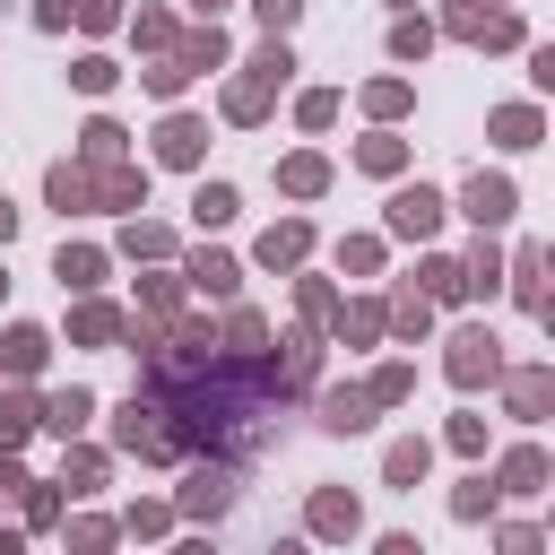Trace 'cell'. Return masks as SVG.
Listing matches in <instances>:
<instances>
[{"label":"cell","instance_id":"cell-18","mask_svg":"<svg viewBox=\"0 0 555 555\" xmlns=\"http://www.w3.org/2000/svg\"><path fill=\"white\" fill-rule=\"evenodd\" d=\"M382 330H390V338H408V347H416V338H425V330H434V304H425V295H390V304H382Z\"/></svg>","mask_w":555,"mask_h":555},{"label":"cell","instance_id":"cell-42","mask_svg":"<svg viewBox=\"0 0 555 555\" xmlns=\"http://www.w3.org/2000/svg\"><path fill=\"white\" fill-rule=\"evenodd\" d=\"M113 538H121V529H113V520H69V546H78V555H104V546H113Z\"/></svg>","mask_w":555,"mask_h":555},{"label":"cell","instance_id":"cell-31","mask_svg":"<svg viewBox=\"0 0 555 555\" xmlns=\"http://www.w3.org/2000/svg\"><path fill=\"white\" fill-rule=\"evenodd\" d=\"M191 217H199V225H225V217H234V182H199V191H191Z\"/></svg>","mask_w":555,"mask_h":555},{"label":"cell","instance_id":"cell-41","mask_svg":"<svg viewBox=\"0 0 555 555\" xmlns=\"http://www.w3.org/2000/svg\"><path fill=\"white\" fill-rule=\"evenodd\" d=\"M121 251H139V260H165V251H173V234H165V225H130V234H121Z\"/></svg>","mask_w":555,"mask_h":555},{"label":"cell","instance_id":"cell-8","mask_svg":"<svg viewBox=\"0 0 555 555\" xmlns=\"http://www.w3.org/2000/svg\"><path fill=\"white\" fill-rule=\"evenodd\" d=\"M225 503H234V468H225V460H199V468L182 477V512H208V520H217Z\"/></svg>","mask_w":555,"mask_h":555},{"label":"cell","instance_id":"cell-44","mask_svg":"<svg viewBox=\"0 0 555 555\" xmlns=\"http://www.w3.org/2000/svg\"><path fill=\"white\" fill-rule=\"evenodd\" d=\"M182 87H191V69H182V61H173V52H165V61H156V69H147V95H182Z\"/></svg>","mask_w":555,"mask_h":555},{"label":"cell","instance_id":"cell-20","mask_svg":"<svg viewBox=\"0 0 555 555\" xmlns=\"http://www.w3.org/2000/svg\"><path fill=\"white\" fill-rule=\"evenodd\" d=\"M278 191H295V199H321V191H330V165L304 147V156H286V165H278Z\"/></svg>","mask_w":555,"mask_h":555},{"label":"cell","instance_id":"cell-4","mask_svg":"<svg viewBox=\"0 0 555 555\" xmlns=\"http://www.w3.org/2000/svg\"><path fill=\"white\" fill-rule=\"evenodd\" d=\"M494 382H503V408H512L520 425H538V416L555 408V373H546V364H512V373H494Z\"/></svg>","mask_w":555,"mask_h":555},{"label":"cell","instance_id":"cell-1","mask_svg":"<svg viewBox=\"0 0 555 555\" xmlns=\"http://www.w3.org/2000/svg\"><path fill=\"white\" fill-rule=\"evenodd\" d=\"M286 69H295V61H286V43L269 35V43L251 52V69L225 87V121H260V113H269V87H286Z\"/></svg>","mask_w":555,"mask_h":555},{"label":"cell","instance_id":"cell-39","mask_svg":"<svg viewBox=\"0 0 555 555\" xmlns=\"http://www.w3.org/2000/svg\"><path fill=\"white\" fill-rule=\"evenodd\" d=\"M486 512H494V486H486V477H468V486L451 494V520H486Z\"/></svg>","mask_w":555,"mask_h":555},{"label":"cell","instance_id":"cell-55","mask_svg":"<svg viewBox=\"0 0 555 555\" xmlns=\"http://www.w3.org/2000/svg\"><path fill=\"white\" fill-rule=\"evenodd\" d=\"M26 486H35V477H26L17 460H0V494H26Z\"/></svg>","mask_w":555,"mask_h":555},{"label":"cell","instance_id":"cell-50","mask_svg":"<svg viewBox=\"0 0 555 555\" xmlns=\"http://www.w3.org/2000/svg\"><path fill=\"white\" fill-rule=\"evenodd\" d=\"M477 17H494V0H451V35H460V43L477 35Z\"/></svg>","mask_w":555,"mask_h":555},{"label":"cell","instance_id":"cell-21","mask_svg":"<svg viewBox=\"0 0 555 555\" xmlns=\"http://www.w3.org/2000/svg\"><path fill=\"white\" fill-rule=\"evenodd\" d=\"M43 191H52V208H61V217L95 208V191H87V165H52V173H43Z\"/></svg>","mask_w":555,"mask_h":555},{"label":"cell","instance_id":"cell-14","mask_svg":"<svg viewBox=\"0 0 555 555\" xmlns=\"http://www.w3.org/2000/svg\"><path fill=\"white\" fill-rule=\"evenodd\" d=\"M69 338H78V347H113V338H130V321H121L113 304H78V312H69Z\"/></svg>","mask_w":555,"mask_h":555},{"label":"cell","instance_id":"cell-33","mask_svg":"<svg viewBox=\"0 0 555 555\" xmlns=\"http://www.w3.org/2000/svg\"><path fill=\"white\" fill-rule=\"evenodd\" d=\"M390 52H399V61H425V52H434V26H425V17H399V26H390Z\"/></svg>","mask_w":555,"mask_h":555},{"label":"cell","instance_id":"cell-48","mask_svg":"<svg viewBox=\"0 0 555 555\" xmlns=\"http://www.w3.org/2000/svg\"><path fill=\"white\" fill-rule=\"evenodd\" d=\"M494 546H503V555H546V538H538V529H529V520H512V529H503V538H494Z\"/></svg>","mask_w":555,"mask_h":555},{"label":"cell","instance_id":"cell-16","mask_svg":"<svg viewBox=\"0 0 555 555\" xmlns=\"http://www.w3.org/2000/svg\"><path fill=\"white\" fill-rule=\"evenodd\" d=\"M494 486H503V494H538V486H546V451H538V442H520V451H503V468H494Z\"/></svg>","mask_w":555,"mask_h":555},{"label":"cell","instance_id":"cell-24","mask_svg":"<svg viewBox=\"0 0 555 555\" xmlns=\"http://www.w3.org/2000/svg\"><path fill=\"white\" fill-rule=\"evenodd\" d=\"M173 61H182V69L199 78V69H217V61H225V35H217V26H191V35L173 43Z\"/></svg>","mask_w":555,"mask_h":555},{"label":"cell","instance_id":"cell-45","mask_svg":"<svg viewBox=\"0 0 555 555\" xmlns=\"http://www.w3.org/2000/svg\"><path fill=\"white\" fill-rule=\"evenodd\" d=\"M26 520L52 529V520H61V486H26Z\"/></svg>","mask_w":555,"mask_h":555},{"label":"cell","instance_id":"cell-53","mask_svg":"<svg viewBox=\"0 0 555 555\" xmlns=\"http://www.w3.org/2000/svg\"><path fill=\"white\" fill-rule=\"evenodd\" d=\"M113 17H121V9H113V0H78V26H95V35H104V26H113Z\"/></svg>","mask_w":555,"mask_h":555},{"label":"cell","instance_id":"cell-25","mask_svg":"<svg viewBox=\"0 0 555 555\" xmlns=\"http://www.w3.org/2000/svg\"><path fill=\"white\" fill-rule=\"evenodd\" d=\"M538 130H546L538 104H503V113H494V147H538Z\"/></svg>","mask_w":555,"mask_h":555},{"label":"cell","instance_id":"cell-2","mask_svg":"<svg viewBox=\"0 0 555 555\" xmlns=\"http://www.w3.org/2000/svg\"><path fill=\"white\" fill-rule=\"evenodd\" d=\"M113 442L139 451V460H182V442H173V425H165V399H130V408L113 416Z\"/></svg>","mask_w":555,"mask_h":555},{"label":"cell","instance_id":"cell-38","mask_svg":"<svg viewBox=\"0 0 555 555\" xmlns=\"http://www.w3.org/2000/svg\"><path fill=\"white\" fill-rule=\"evenodd\" d=\"M338 269L373 278V269H382V243H373V234H347V243H338Z\"/></svg>","mask_w":555,"mask_h":555},{"label":"cell","instance_id":"cell-27","mask_svg":"<svg viewBox=\"0 0 555 555\" xmlns=\"http://www.w3.org/2000/svg\"><path fill=\"white\" fill-rule=\"evenodd\" d=\"M182 278H191V286H199V295H234V278H243V269H234V260H225V251H199V260H191V269H182Z\"/></svg>","mask_w":555,"mask_h":555},{"label":"cell","instance_id":"cell-12","mask_svg":"<svg viewBox=\"0 0 555 555\" xmlns=\"http://www.w3.org/2000/svg\"><path fill=\"white\" fill-rule=\"evenodd\" d=\"M78 156H87V165H130V130H121V121H104V113H95V121H87V130H78Z\"/></svg>","mask_w":555,"mask_h":555},{"label":"cell","instance_id":"cell-54","mask_svg":"<svg viewBox=\"0 0 555 555\" xmlns=\"http://www.w3.org/2000/svg\"><path fill=\"white\" fill-rule=\"evenodd\" d=\"M69 17H78V0H43L35 9V26H69Z\"/></svg>","mask_w":555,"mask_h":555},{"label":"cell","instance_id":"cell-46","mask_svg":"<svg viewBox=\"0 0 555 555\" xmlns=\"http://www.w3.org/2000/svg\"><path fill=\"white\" fill-rule=\"evenodd\" d=\"M225 338H234V347H243V356H251V347H260V338H269V330H260V312H225Z\"/></svg>","mask_w":555,"mask_h":555},{"label":"cell","instance_id":"cell-58","mask_svg":"<svg viewBox=\"0 0 555 555\" xmlns=\"http://www.w3.org/2000/svg\"><path fill=\"white\" fill-rule=\"evenodd\" d=\"M173 555H217V546H208V538H182V546H173Z\"/></svg>","mask_w":555,"mask_h":555},{"label":"cell","instance_id":"cell-59","mask_svg":"<svg viewBox=\"0 0 555 555\" xmlns=\"http://www.w3.org/2000/svg\"><path fill=\"white\" fill-rule=\"evenodd\" d=\"M9 234H17V208H9V199H0V243H9Z\"/></svg>","mask_w":555,"mask_h":555},{"label":"cell","instance_id":"cell-61","mask_svg":"<svg viewBox=\"0 0 555 555\" xmlns=\"http://www.w3.org/2000/svg\"><path fill=\"white\" fill-rule=\"evenodd\" d=\"M390 9H416V0H390Z\"/></svg>","mask_w":555,"mask_h":555},{"label":"cell","instance_id":"cell-15","mask_svg":"<svg viewBox=\"0 0 555 555\" xmlns=\"http://www.w3.org/2000/svg\"><path fill=\"white\" fill-rule=\"evenodd\" d=\"M87 416H95V399H87V390H52V399H43V416H35V425H52V434H61V442H78V434H87Z\"/></svg>","mask_w":555,"mask_h":555},{"label":"cell","instance_id":"cell-26","mask_svg":"<svg viewBox=\"0 0 555 555\" xmlns=\"http://www.w3.org/2000/svg\"><path fill=\"white\" fill-rule=\"evenodd\" d=\"M330 330H338V347H364V338H382V304H338Z\"/></svg>","mask_w":555,"mask_h":555},{"label":"cell","instance_id":"cell-52","mask_svg":"<svg viewBox=\"0 0 555 555\" xmlns=\"http://www.w3.org/2000/svg\"><path fill=\"white\" fill-rule=\"evenodd\" d=\"M121 529H130V538H156V529H165V503H130V520H121Z\"/></svg>","mask_w":555,"mask_h":555},{"label":"cell","instance_id":"cell-10","mask_svg":"<svg viewBox=\"0 0 555 555\" xmlns=\"http://www.w3.org/2000/svg\"><path fill=\"white\" fill-rule=\"evenodd\" d=\"M199 147H208V121H199V113H165L156 156H165V165H199Z\"/></svg>","mask_w":555,"mask_h":555},{"label":"cell","instance_id":"cell-19","mask_svg":"<svg viewBox=\"0 0 555 555\" xmlns=\"http://www.w3.org/2000/svg\"><path fill=\"white\" fill-rule=\"evenodd\" d=\"M321 425H330V434H364V425H373V399H364V390H321Z\"/></svg>","mask_w":555,"mask_h":555},{"label":"cell","instance_id":"cell-17","mask_svg":"<svg viewBox=\"0 0 555 555\" xmlns=\"http://www.w3.org/2000/svg\"><path fill=\"white\" fill-rule=\"evenodd\" d=\"M304 251H312V225H295V217H286V225H269V234H260V269H295V260H304Z\"/></svg>","mask_w":555,"mask_h":555},{"label":"cell","instance_id":"cell-28","mask_svg":"<svg viewBox=\"0 0 555 555\" xmlns=\"http://www.w3.org/2000/svg\"><path fill=\"white\" fill-rule=\"evenodd\" d=\"M538 269H546V251H538V243H520V260H512V295H520L529 312H546V286H538Z\"/></svg>","mask_w":555,"mask_h":555},{"label":"cell","instance_id":"cell-6","mask_svg":"<svg viewBox=\"0 0 555 555\" xmlns=\"http://www.w3.org/2000/svg\"><path fill=\"white\" fill-rule=\"evenodd\" d=\"M442 225V191H425V182H408V191H390V234H408V243H425Z\"/></svg>","mask_w":555,"mask_h":555},{"label":"cell","instance_id":"cell-29","mask_svg":"<svg viewBox=\"0 0 555 555\" xmlns=\"http://www.w3.org/2000/svg\"><path fill=\"white\" fill-rule=\"evenodd\" d=\"M460 295H468L460 260H442V251H434V260H425V304H460Z\"/></svg>","mask_w":555,"mask_h":555},{"label":"cell","instance_id":"cell-37","mask_svg":"<svg viewBox=\"0 0 555 555\" xmlns=\"http://www.w3.org/2000/svg\"><path fill=\"white\" fill-rule=\"evenodd\" d=\"M364 113L399 121V113H408V87H399V78H373V87H364Z\"/></svg>","mask_w":555,"mask_h":555},{"label":"cell","instance_id":"cell-3","mask_svg":"<svg viewBox=\"0 0 555 555\" xmlns=\"http://www.w3.org/2000/svg\"><path fill=\"white\" fill-rule=\"evenodd\" d=\"M442 373H451L460 390H477V382H494V373H503V338H494L486 321H468V330H451V356H442Z\"/></svg>","mask_w":555,"mask_h":555},{"label":"cell","instance_id":"cell-9","mask_svg":"<svg viewBox=\"0 0 555 555\" xmlns=\"http://www.w3.org/2000/svg\"><path fill=\"white\" fill-rule=\"evenodd\" d=\"M304 520H312V538H356V529H364V503H356L347 486H321Z\"/></svg>","mask_w":555,"mask_h":555},{"label":"cell","instance_id":"cell-60","mask_svg":"<svg viewBox=\"0 0 555 555\" xmlns=\"http://www.w3.org/2000/svg\"><path fill=\"white\" fill-rule=\"evenodd\" d=\"M269 555H312V546H304V538H278V546H269Z\"/></svg>","mask_w":555,"mask_h":555},{"label":"cell","instance_id":"cell-51","mask_svg":"<svg viewBox=\"0 0 555 555\" xmlns=\"http://www.w3.org/2000/svg\"><path fill=\"white\" fill-rule=\"evenodd\" d=\"M330 312H338V295H330L321 278H304V321H330Z\"/></svg>","mask_w":555,"mask_h":555},{"label":"cell","instance_id":"cell-36","mask_svg":"<svg viewBox=\"0 0 555 555\" xmlns=\"http://www.w3.org/2000/svg\"><path fill=\"white\" fill-rule=\"evenodd\" d=\"M468 43L503 52V43H520V17H512V9H494V17H477V35H468Z\"/></svg>","mask_w":555,"mask_h":555},{"label":"cell","instance_id":"cell-5","mask_svg":"<svg viewBox=\"0 0 555 555\" xmlns=\"http://www.w3.org/2000/svg\"><path fill=\"white\" fill-rule=\"evenodd\" d=\"M95 208H147V165H87Z\"/></svg>","mask_w":555,"mask_h":555},{"label":"cell","instance_id":"cell-57","mask_svg":"<svg viewBox=\"0 0 555 555\" xmlns=\"http://www.w3.org/2000/svg\"><path fill=\"white\" fill-rule=\"evenodd\" d=\"M182 9H191V17H208V26H217V9H225V0H182Z\"/></svg>","mask_w":555,"mask_h":555},{"label":"cell","instance_id":"cell-43","mask_svg":"<svg viewBox=\"0 0 555 555\" xmlns=\"http://www.w3.org/2000/svg\"><path fill=\"white\" fill-rule=\"evenodd\" d=\"M69 78H78V87H87V95H104V87H113V78H121V69H113V61H104V52H87V61H78V69H69Z\"/></svg>","mask_w":555,"mask_h":555},{"label":"cell","instance_id":"cell-11","mask_svg":"<svg viewBox=\"0 0 555 555\" xmlns=\"http://www.w3.org/2000/svg\"><path fill=\"white\" fill-rule=\"evenodd\" d=\"M43 356H52V338H43L35 321H17V330L0 338V373H17V382H26V373H43Z\"/></svg>","mask_w":555,"mask_h":555},{"label":"cell","instance_id":"cell-35","mask_svg":"<svg viewBox=\"0 0 555 555\" xmlns=\"http://www.w3.org/2000/svg\"><path fill=\"white\" fill-rule=\"evenodd\" d=\"M130 35H139L147 52H173V17H165V9H139V17H130Z\"/></svg>","mask_w":555,"mask_h":555},{"label":"cell","instance_id":"cell-22","mask_svg":"<svg viewBox=\"0 0 555 555\" xmlns=\"http://www.w3.org/2000/svg\"><path fill=\"white\" fill-rule=\"evenodd\" d=\"M425 460H434V442H425V434H408V442H390V451H382V477H390V486H416V477H425Z\"/></svg>","mask_w":555,"mask_h":555},{"label":"cell","instance_id":"cell-47","mask_svg":"<svg viewBox=\"0 0 555 555\" xmlns=\"http://www.w3.org/2000/svg\"><path fill=\"white\" fill-rule=\"evenodd\" d=\"M451 451L477 460V451H486V416H451Z\"/></svg>","mask_w":555,"mask_h":555},{"label":"cell","instance_id":"cell-32","mask_svg":"<svg viewBox=\"0 0 555 555\" xmlns=\"http://www.w3.org/2000/svg\"><path fill=\"white\" fill-rule=\"evenodd\" d=\"M408 390H416V373H408V364H382V373L364 382V399H373V408H399Z\"/></svg>","mask_w":555,"mask_h":555},{"label":"cell","instance_id":"cell-49","mask_svg":"<svg viewBox=\"0 0 555 555\" xmlns=\"http://www.w3.org/2000/svg\"><path fill=\"white\" fill-rule=\"evenodd\" d=\"M251 9H260V26H269V35H286V26L304 17V0H251Z\"/></svg>","mask_w":555,"mask_h":555},{"label":"cell","instance_id":"cell-7","mask_svg":"<svg viewBox=\"0 0 555 555\" xmlns=\"http://www.w3.org/2000/svg\"><path fill=\"white\" fill-rule=\"evenodd\" d=\"M460 208H468L477 225H503V217L520 208V191H512V173H468V191H460Z\"/></svg>","mask_w":555,"mask_h":555},{"label":"cell","instance_id":"cell-34","mask_svg":"<svg viewBox=\"0 0 555 555\" xmlns=\"http://www.w3.org/2000/svg\"><path fill=\"white\" fill-rule=\"evenodd\" d=\"M61 486H69V494H95V486H104V451H69Z\"/></svg>","mask_w":555,"mask_h":555},{"label":"cell","instance_id":"cell-23","mask_svg":"<svg viewBox=\"0 0 555 555\" xmlns=\"http://www.w3.org/2000/svg\"><path fill=\"white\" fill-rule=\"evenodd\" d=\"M35 416H43V399H35V390H0V451H9V442H26V434H35Z\"/></svg>","mask_w":555,"mask_h":555},{"label":"cell","instance_id":"cell-30","mask_svg":"<svg viewBox=\"0 0 555 555\" xmlns=\"http://www.w3.org/2000/svg\"><path fill=\"white\" fill-rule=\"evenodd\" d=\"M356 165H364V173H399V165H408V139H390V130H382V139H364V147H356Z\"/></svg>","mask_w":555,"mask_h":555},{"label":"cell","instance_id":"cell-56","mask_svg":"<svg viewBox=\"0 0 555 555\" xmlns=\"http://www.w3.org/2000/svg\"><path fill=\"white\" fill-rule=\"evenodd\" d=\"M373 555H425V546H416V538H408V529H399V538H382V546H373Z\"/></svg>","mask_w":555,"mask_h":555},{"label":"cell","instance_id":"cell-40","mask_svg":"<svg viewBox=\"0 0 555 555\" xmlns=\"http://www.w3.org/2000/svg\"><path fill=\"white\" fill-rule=\"evenodd\" d=\"M295 121H304V130H330V121H338V95H330V87H312V95L295 104Z\"/></svg>","mask_w":555,"mask_h":555},{"label":"cell","instance_id":"cell-13","mask_svg":"<svg viewBox=\"0 0 555 555\" xmlns=\"http://www.w3.org/2000/svg\"><path fill=\"white\" fill-rule=\"evenodd\" d=\"M52 278H61L69 295H87V286H104V251H95V243H61V260H52Z\"/></svg>","mask_w":555,"mask_h":555}]
</instances>
